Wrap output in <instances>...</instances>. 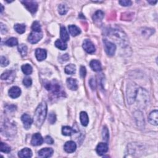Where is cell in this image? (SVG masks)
Masks as SVG:
<instances>
[{
  "label": "cell",
  "mask_w": 158,
  "mask_h": 158,
  "mask_svg": "<svg viewBox=\"0 0 158 158\" xmlns=\"http://www.w3.org/2000/svg\"><path fill=\"white\" fill-rule=\"evenodd\" d=\"M47 105L45 102L41 103L36 107L34 119L36 127H41L44 123L47 115Z\"/></svg>",
  "instance_id": "6da1fadb"
},
{
  "label": "cell",
  "mask_w": 158,
  "mask_h": 158,
  "mask_svg": "<svg viewBox=\"0 0 158 158\" xmlns=\"http://www.w3.org/2000/svg\"><path fill=\"white\" fill-rule=\"evenodd\" d=\"M109 36L114 39L115 42L120 44V46L125 47L127 45V38L126 35L122 31L119 30H112L109 33Z\"/></svg>",
  "instance_id": "7a4b0ae2"
},
{
  "label": "cell",
  "mask_w": 158,
  "mask_h": 158,
  "mask_svg": "<svg viewBox=\"0 0 158 158\" xmlns=\"http://www.w3.org/2000/svg\"><path fill=\"white\" fill-rule=\"evenodd\" d=\"M139 88L140 87L135 83H131L128 85L127 89V98L128 103L129 105H132L135 102Z\"/></svg>",
  "instance_id": "3957f363"
},
{
  "label": "cell",
  "mask_w": 158,
  "mask_h": 158,
  "mask_svg": "<svg viewBox=\"0 0 158 158\" xmlns=\"http://www.w3.org/2000/svg\"><path fill=\"white\" fill-rule=\"evenodd\" d=\"M104 46H105V51L108 56H112L114 55L116 50V46L114 43L105 39L104 40Z\"/></svg>",
  "instance_id": "277c9868"
},
{
  "label": "cell",
  "mask_w": 158,
  "mask_h": 158,
  "mask_svg": "<svg viewBox=\"0 0 158 158\" xmlns=\"http://www.w3.org/2000/svg\"><path fill=\"white\" fill-rule=\"evenodd\" d=\"M45 87L47 90L51 91L54 95H59L61 92V86L55 82H47L45 84Z\"/></svg>",
  "instance_id": "5b68a950"
},
{
  "label": "cell",
  "mask_w": 158,
  "mask_h": 158,
  "mask_svg": "<svg viewBox=\"0 0 158 158\" xmlns=\"http://www.w3.org/2000/svg\"><path fill=\"white\" fill-rule=\"evenodd\" d=\"M43 38L42 32H36L32 31L28 37V40L32 44H35Z\"/></svg>",
  "instance_id": "8992f818"
},
{
  "label": "cell",
  "mask_w": 158,
  "mask_h": 158,
  "mask_svg": "<svg viewBox=\"0 0 158 158\" xmlns=\"http://www.w3.org/2000/svg\"><path fill=\"white\" fill-rule=\"evenodd\" d=\"M21 3L27 8V9L30 11L31 13L34 14L38 9V4L34 1H23Z\"/></svg>",
  "instance_id": "52a82bcc"
},
{
  "label": "cell",
  "mask_w": 158,
  "mask_h": 158,
  "mask_svg": "<svg viewBox=\"0 0 158 158\" xmlns=\"http://www.w3.org/2000/svg\"><path fill=\"white\" fill-rule=\"evenodd\" d=\"M82 46L83 48L85 49V51L88 54H93L95 52V50H96L94 44L90 40H85L84 42H83Z\"/></svg>",
  "instance_id": "ba28073f"
},
{
  "label": "cell",
  "mask_w": 158,
  "mask_h": 158,
  "mask_svg": "<svg viewBox=\"0 0 158 158\" xmlns=\"http://www.w3.org/2000/svg\"><path fill=\"white\" fill-rule=\"evenodd\" d=\"M21 120L24 124V127L26 129H29L30 128L32 124L34 122V120L32 119L30 115L27 114H24L21 117Z\"/></svg>",
  "instance_id": "9c48e42d"
},
{
  "label": "cell",
  "mask_w": 158,
  "mask_h": 158,
  "mask_svg": "<svg viewBox=\"0 0 158 158\" xmlns=\"http://www.w3.org/2000/svg\"><path fill=\"white\" fill-rule=\"evenodd\" d=\"M43 143V138L39 133H36L32 136L31 144L33 146H40Z\"/></svg>",
  "instance_id": "30bf717a"
},
{
  "label": "cell",
  "mask_w": 158,
  "mask_h": 158,
  "mask_svg": "<svg viewBox=\"0 0 158 158\" xmlns=\"http://www.w3.org/2000/svg\"><path fill=\"white\" fill-rule=\"evenodd\" d=\"M53 152L54 151L51 148H45L38 151V156L43 158L49 157L53 155Z\"/></svg>",
  "instance_id": "8fae6325"
},
{
  "label": "cell",
  "mask_w": 158,
  "mask_h": 158,
  "mask_svg": "<svg viewBox=\"0 0 158 158\" xmlns=\"http://www.w3.org/2000/svg\"><path fill=\"white\" fill-rule=\"evenodd\" d=\"M64 148L65 152H67L68 153H72L76 150L77 144L74 141H69L65 143Z\"/></svg>",
  "instance_id": "7c38bea8"
},
{
  "label": "cell",
  "mask_w": 158,
  "mask_h": 158,
  "mask_svg": "<svg viewBox=\"0 0 158 158\" xmlns=\"http://www.w3.org/2000/svg\"><path fill=\"white\" fill-rule=\"evenodd\" d=\"M47 53L44 49L38 48L35 51V56L38 61H42L47 58Z\"/></svg>",
  "instance_id": "4fadbf2b"
},
{
  "label": "cell",
  "mask_w": 158,
  "mask_h": 158,
  "mask_svg": "<svg viewBox=\"0 0 158 158\" xmlns=\"http://www.w3.org/2000/svg\"><path fill=\"white\" fill-rule=\"evenodd\" d=\"M21 95V90L18 86H12L9 90V95L12 98H17Z\"/></svg>",
  "instance_id": "5bb4252c"
},
{
  "label": "cell",
  "mask_w": 158,
  "mask_h": 158,
  "mask_svg": "<svg viewBox=\"0 0 158 158\" xmlns=\"http://www.w3.org/2000/svg\"><path fill=\"white\" fill-rule=\"evenodd\" d=\"M96 150L98 155L102 156L105 155L108 151L107 144L106 143H99L98 144Z\"/></svg>",
  "instance_id": "9a60e30c"
},
{
  "label": "cell",
  "mask_w": 158,
  "mask_h": 158,
  "mask_svg": "<svg viewBox=\"0 0 158 158\" xmlns=\"http://www.w3.org/2000/svg\"><path fill=\"white\" fill-rule=\"evenodd\" d=\"M148 120L152 125L157 126L158 123V112L157 110L152 111L148 116Z\"/></svg>",
  "instance_id": "2e32d148"
},
{
  "label": "cell",
  "mask_w": 158,
  "mask_h": 158,
  "mask_svg": "<svg viewBox=\"0 0 158 158\" xmlns=\"http://www.w3.org/2000/svg\"><path fill=\"white\" fill-rule=\"evenodd\" d=\"M68 87L71 90H77L78 89V84L76 79L73 78H69L67 79Z\"/></svg>",
  "instance_id": "e0dca14e"
},
{
  "label": "cell",
  "mask_w": 158,
  "mask_h": 158,
  "mask_svg": "<svg viewBox=\"0 0 158 158\" xmlns=\"http://www.w3.org/2000/svg\"><path fill=\"white\" fill-rule=\"evenodd\" d=\"M18 156L19 157H31L32 156V151L30 149L28 148H25L20 150L18 153Z\"/></svg>",
  "instance_id": "ac0fdd59"
},
{
  "label": "cell",
  "mask_w": 158,
  "mask_h": 158,
  "mask_svg": "<svg viewBox=\"0 0 158 158\" xmlns=\"http://www.w3.org/2000/svg\"><path fill=\"white\" fill-rule=\"evenodd\" d=\"M91 68L95 72H99L101 70V62L98 60H92L90 63Z\"/></svg>",
  "instance_id": "d6986e66"
},
{
  "label": "cell",
  "mask_w": 158,
  "mask_h": 158,
  "mask_svg": "<svg viewBox=\"0 0 158 158\" xmlns=\"http://www.w3.org/2000/svg\"><path fill=\"white\" fill-rule=\"evenodd\" d=\"M80 122L82 124V126H87L89 122V119L88 114H86V112L82 111L80 114Z\"/></svg>",
  "instance_id": "ffe728a7"
},
{
  "label": "cell",
  "mask_w": 158,
  "mask_h": 158,
  "mask_svg": "<svg viewBox=\"0 0 158 158\" xmlns=\"http://www.w3.org/2000/svg\"><path fill=\"white\" fill-rule=\"evenodd\" d=\"M69 30L70 35H72L73 36H76L81 33L80 29L75 25H70L69 26Z\"/></svg>",
  "instance_id": "44dd1931"
},
{
  "label": "cell",
  "mask_w": 158,
  "mask_h": 158,
  "mask_svg": "<svg viewBox=\"0 0 158 158\" xmlns=\"http://www.w3.org/2000/svg\"><path fill=\"white\" fill-rule=\"evenodd\" d=\"M62 133L65 136H71L75 133H76V131L69 126H65L62 128Z\"/></svg>",
  "instance_id": "7402d4cb"
},
{
  "label": "cell",
  "mask_w": 158,
  "mask_h": 158,
  "mask_svg": "<svg viewBox=\"0 0 158 158\" xmlns=\"http://www.w3.org/2000/svg\"><path fill=\"white\" fill-rule=\"evenodd\" d=\"M60 34H61V38L62 41H65V42H66V41L69 40V38H70L69 35L68 34L67 30L65 29V27H64V26L61 27Z\"/></svg>",
  "instance_id": "603a6c76"
},
{
  "label": "cell",
  "mask_w": 158,
  "mask_h": 158,
  "mask_svg": "<svg viewBox=\"0 0 158 158\" xmlns=\"http://www.w3.org/2000/svg\"><path fill=\"white\" fill-rule=\"evenodd\" d=\"M64 71L65 74L68 75H72L76 73V66L73 64H70L65 66L64 69Z\"/></svg>",
  "instance_id": "cb8c5ba5"
},
{
  "label": "cell",
  "mask_w": 158,
  "mask_h": 158,
  "mask_svg": "<svg viewBox=\"0 0 158 158\" xmlns=\"http://www.w3.org/2000/svg\"><path fill=\"white\" fill-rule=\"evenodd\" d=\"M104 15H105V14H104V12L102 11H101V10L97 11L93 16V21H95V22L101 21V20L104 18Z\"/></svg>",
  "instance_id": "d4e9b609"
},
{
  "label": "cell",
  "mask_w": 158,
  "mask_h": 158,
  "mask_svg": "<svg viewBox=\"0 0 158 158\" xmlns=\"http://www.w3.org/2000/svg\"><path fill=\"white\" fill-rule=\"evenodd\" d=\"M55 46L57 48L61 49V50H65V49L68 48L67 43H66L65 41H62V40H59V39H58L56 41Z\"/></svg>",
  "instance_id": "484cf974"
},
{
  "label": "cell",
  "mask_w": 158,
  "mask_h": 158,
  "mask_svg": "<svg viewBox=\"0 0 158 158\" xmlns=\"http://www.w3.org/2000/svg\"><path fill=\"white\" fill-rule=\"evenodd\" d=\"M15 30L17 32L18 34H22L26 32V26L24 24H16L14 27Z\"/></svg>",
  "instance_id": "4316f807"
},
{
  "label": "cell",
  "mask_w": 158,
  "mask_h": 158,
  "mask_svg": "<svg viewBox=\"0 0 158 158\" xmlns=\"http://www.w3.org/2000/svg\"><path fill=\"white\" fill-rule=\"evenodd\" d=\"M22 72H24V74H25L26 75H27V76H28V75H30L32 73V71H33V69H32V67L28 64H24L22 66Z\"/></svg>",
  "instance_id": "83f0119b"
},
{
  "label": "cell",
  "mask_w": 158,
  "mask_h": 158,
  "mask_svg": "<svg viewBox=\"0 0 158 158\" xmlns=\"http://www.w3.org/2000/svg\"><path fill=\"white\" fill-rule=\"evenodd\" d=\"M18 51L22 56H26L27 54V47L26 45L20 44L18 46Z\"/></svg>",
  "instance_id": "f1b7e54d"
},
{
  "label": "cell",
  "mask_w": 158,
  "mask_h": 158,
  "mask_svg": "<svg viewBox=\"0 0 158 158\" xmlns=\"http://www.w3.org/2000/svg\"><path fill=\"white\" fill-rule=\"evenodd\" d=\"M5 44L8 46V47H14V46H16L18 45V40L16 38H14V37H12V38H10L8 39L6 42Z\"/></svg>",
  "instance_id": "f546056e"
},
{
  "label": "cell",
  "mask_w": 158,
  "mask_h": 158,
  "mask_svg": "<svg viewBox=\"0 0 158 158\" xmlns=\"http://www.w3.org/2000/svg\"><path fill=\"white\" fill-rule=\"evenodd\" d=\"M58 11L61 15H64L67 13L68 11V7L65 5V4H61V5L58 6Z\"/></svg>",
  "instance_id": "4dcf8cb0"
},
{
  "label": "cell",
  "mask_w": 158,
  "mask_h": 158,
  "mask_svg": "<svg viewBox=\"0 0 158 158\" xmlns=\"http://www.w3.org/2000/svg\"><path fill=\"white\" fill-rule=\"evenodd\" d=\"M0 150L1 152L5 153H9L11 152V147L8 146V145L5 143L1 142V146H0Z\"/></svg>",
  "instance_id": "1f68e13d"
},
{
  "label": "cell",
  "mask_w": 158,
  "mask_h": 158,
  "mask_svg": "<svg viewBox=\"0 0 158 158\" xmlns=\"http://www.w3.org/2000/svg\"><path fill=\"white\" fill-rule=\"evenodd\" d=\"M32 30L34 32H41V26L38 21H35L32 24Z\"/></svg>",
  "instance_id": "d6a6232c"
},
{
  "label": "cell",
  "mask_w": 158,
  "mask_h": 158,
  "mask_svg": "<svg viewBox=\"0 0 158 158\" xmlns=\"http://www.w3.org/2000/svg\"><path fill=\"white\" fill-rule=\"evenodd\" d=\"M102 136H103V138L104 140H105L106 141H107L108 140H109V131H108V129L107 127L105 126L103 127V132H102Z\"/></svg>",
  "instance_id": "836d02e7"
},
{
  "label": "cell",
  "mask_w": 158,
  "mask_h": 158,
  "mask_svg": "<svg viewBox=\"0 0 158 158\" xmlns=\"http://www.w3.org/2000/svg\"><path fill=\"white\" fill-rule=\"evenodd\" d=\"M48 121L51 124H55L56 121V115L54 113H51L48 116Z\"/></svg>",
  "instance_id": "e575fe53"
},
{
  "label": "cell",
  "mask_w": 158,
  "mask_h": 158,
  "mask_svg": "<svg viewBox=\"0 0 158 158\" xmlns=\"http://www.w3.org/2000/svg\"><path fill=\"white\" fill-rule=\"evenodd\" d=\"M23 84L26 87L30 86L32 84V80L30 77H26L23 80Z\"/></svg>",
  "instance_id": "d590c367"
},
{
  "label": "cell",
  "mask_w": 158,
  "mask_h": 158,
  "mask_svg": "<svg viewBox=\"0 0 158 158\" xmlns=\"http://www.w3.org/2000/svg\"><path fill=\"white\" fill-rule=\"evenodd\" d=\"M0 61H1V67H6V66L8 65V64L9 63V60L5 56H1V59H0Z\"/></svg>",
  "instance_id": "8d00e7d4"
},
{
  "label": "cell",
  "mask_w": 158,
  "mask_h": 158,
  "mask_svg": "<svg viewBox=\"0 0 158 158\" xmlns=\"http://www.w3.org/2000/svg\"><path fill=\"white\" fill-rule=\"evenodd\" d=\"M12 73V71H11V70H9V71H6L5 72H4L1 75V78L2 79V80H7V79L11 76Z\"/></svg>",
  "instance_id": "74e56055"
},
{
  "label": "cell",
  "mask_w": 158,
  "mask_h": 158,
  "mask_svg": "<svg viewBox=\"0 0 158 158\" xmlns=\"http://www.w3.org/2000/svg\"><path fill=\"white\" fill-rule=\"evenodd\" d=\"M119 3L120 5L123 6H129L132 5V2L129 0L128 1V0H122V1H119Z\"/></svg>",
  "instance_id": "f35d334b"
},
{
  "label": "cell",
  "mask_w": 158,
  "mask_h": 158,
  "mask_svg": "<svg viewBox=\"0 0 158 158\" xmlns=\"http://www.w3.org/2000/svg\"><path fill=\"white\" fill-rule=\"evenodd\" d=\"M132 15L133 14L128 13V12L127 13H124L122 16V19L124 20H130V19H132Z\"/></svg>",
  "instance_id": "ab89813d"
},
{
  "label": "cell",
  "mask_w": 158,
  "mask_h": 158,
  "mask_svg": "<svg viewBox=\"0 0 158 158\" xmlns=\"http://www.w3.org/2000/svg\"><path fill=\"white\" fill-rule=\"evenodd\" d=\"M90 86L92 90H95V88H96L97 83H96V81H95V79L93 78H91V80H90Z\"/></svg>",
  "instance_id": "60d3db41"
},
{
  "label": "cell",
  "mask_w": 158,
  "mask_h": 158,
  "mask_svg": "<svg viewBox=\"0 0 158 158\" xmlns=\"http://www.w3.org/2000/svg\"><path fill=\"white\" fill-rule=\"evenodd\" d=\"M80 74L82 78H84L86 74V70L84 66H82L80 69Z\"/></svg>",
  "instance_id": "b9f144b4"
},
{
  "label": "cell",
  "mask_w": 158,
  "mask_h": 158,
  "mask_svg": "<svg viewBox=\"0 0 158 158\" xmlns=\"http://www.w3.org/2000/svg\"><path fill=\"white\" fill-rule=\"evenodd\" d=\"M45 141L47 144H52L54 143V140L51 138L50 136H47L45 138Z\"/></svg>",
  "instance_id": "7bdbcfd3"
},
{
  "label": "cell",
  "mask_w": 158,
  "mask_h": 158,
  "mask_svg": "<svg viewBox=\"0 0 158 158\" xmlns=\"http://www.w3.org/2000/svg\"><path fill=\"white\" fill-rule=\"evenodd\" d=\"M7 31L6 27L3 23H1V33L2 34H5Z\"/></svg>",
  "instance_id": "ee69618b"
},
{
  "label": "cell",
  "mask_w": 158,
  "mask_h": 158,
  "mask_svg": "<svg viewBox=\"0 0 158 158\" xmlns=\"http://www.w3.org/2000/svg\"><path fill=\"white\" fill-rule=\"evenodd\" d=\"M69 59V56L68 54H65V55H62L61 57V59L63 61H67Z\"/></svg>",
  "instance_id": "f6af8a7d"
},
{
  "label": "cell",
  "mask_w": 158,
  "mask_h": 158,
  "mask_svg": "<svg viewBox=\"0 0 158 158\" xmlns=\"http://www.w3.org/2000/svg\"><path fill=\"white\" fill-rule=\"evenodd\" d=\"M157 1H148V3H150L151 5H155V4L157 3Z\"/></svg>",
  "instance_id": "bcb514c9"
},
{
  "label": "cell",
  "mask_w": 158,
  "mask_h": 158,
  "mask_svg": "<svg viewBox=\"0 0 158 158\" xmlns=\"http://www.w3.org/2000/svg\"><path fill=\"white\" fill-rule=\"evenodd\" d=\"M1 12H2L3 11V10H4V7H3V5H1Z\"/></svg>",
  "instance_id": "7dc6e473"
}]
</instances>
